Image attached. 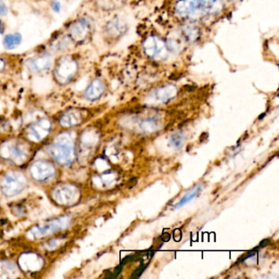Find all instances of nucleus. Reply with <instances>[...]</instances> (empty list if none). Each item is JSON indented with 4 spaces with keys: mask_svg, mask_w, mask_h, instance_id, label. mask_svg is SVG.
Segmentation results:
<instances>
[{
    "mask_svg": "<svg viewBox=\"0 0 279 279\" xmlns=\"http://www.w3.org/2000/svg\"><path fill=\"white\" fill-rule=\"evenodd\" d=\"M170 144L172 145L173 148L179 149L180 147H182L183 144V136L180 133H176L170 138Z\"/></svg>",
    "mask_w": 279,
    "mask_h": 279,
    "instance_id": "6ab92c4d",
    "label": "nucleus"
},
{
    "mask_svg": "<svg viewBox=\"0 0 279 279\" xmlns=\"http://www.w3.org/2000/svg\"><path fill=\"white\" fill-rule=\"evenodd\" d=\"M221 6L219 0H180L175 12L181 16L196 17L217 13Z\"/></svg>",
    "mask_w": 279,
    "mask_h": 279,
    "instance_id": "f03ea898",
    "label": "nucleus"
},
{
    "mask_svg": "<svg viewBox=\"0 0 279 279\" xmlns=\"http://www.w3.org/2000/svg\"><path fill=\"white\" fill-rule=\"evenodd\" d=\"M50 129L51 124L49 120L45 119L39 120L33 124L28 130L29 138L34 141H41L49 133Z\"/></svg>",
    "mask_w": 279,
    "mask_h": 279,
    "instance_id": "f8f14e48",
    "label": "nucleus"
},
{
    "mask_svg": "<svg viewBox=\"0 0 279 279\" xmlns=\"http://www.w3.org/2000/svg\"><path fill=\"white\" fill-rule=\"evenodd\" d=\"M78 196V189L71 184L58 186L52 192V197L61 205H71L76 201Z\"/></svg>",
    "mask_w": 279,
    "mask_h": 279,
    "instance_id": "6e6552de",
    "label": "nucleus"
},
{
    "mask_svg": "<svg viewBox=\"0 0 279 279\" xmlns=\"http://www.w3.org/2000/svg\"><path fill=\"white\" fill-rule=\"evenodd\" d=\"M32 177L38 181L49 180L54 175V166L49 162L39 161L34 162L30 169Z\"/></svg>",
    "mask_w": 279,
    "mask_h": 279,
    "instance_id": "9d476101",
    "label": "nucleus"
},
{
    "mask_svg": "<svg viewBox=\"0 0 279 279\" xmlns=\"http://www.w3.org/2000/svg\"><path fill=\"white\" fill-rule=\"evenodd\" d=\"M27 181L21 173L12 171L5 175L1 183V190L5 196H16L26 188Z\"/></svg>",
    "mask_w": 279,
    "mask_h": 279,
    "instance_id": "39448f33",
    "label": "nucleus"
},
{
    "mask_svg": "<svg viewBox=\"0 0 279 279\" xmlns=\"http://www.w3.org/2000/svg\"><path fill=\"white\" fill-rule=\"evenodd\" d=\"M202 185L200 184V185L197 186L195 188H193L192 190L189 191L188 193H186L185 195L183 196V198L181 199L179 202H178L177 205L175 206V209L180 208L182 206H184L186 204L188 203L189 201H192L193 198H195L197 195H198L199 193L202 190Z\"/></svg>",
    "mask_w": 279,
    "mask_h": 279,
    "instance_id": "dca6fc26",
    "label": "nucleus"
},
{
    "mask_svg": "<svg viewBox=\"0 0 279 279\" xmlns=\"http://www.w3.org/2000/svg\"><path fill=\"white\" fill-rule=\"evenodd\" d=\"M8 151L10 153V157H13V159L21 160L25 157L24 149L16 144H13L8 147Z\"/></svg>",
    "mask_w": 279,
    "mask_h": 279,
    "instance_id": "a211bd4d",
    "label": "nucleus"
},
{
    "mask_svg": "<svg viewBox=\"0 0 279 279\" xmlns=\"http://www.w3.org/2000/svg\"><path fill=\"white\" fill-rule=\"evenodd\" d=\"M166 46L158 37H148L144 42V51L151 58H164L166 54Z\"/></svg>",
    "mask_w": 279,
    "mask_h": 279,
    "instance_id": "1a4fd4ad",
    "label": "nucleus"
},
{
    "mask_svg": "<svg viewBox=\"0 0 279 279\" xmlns=\"http://www.w3.org/2000/svg\"><path fill=\"white\" fill-rule=\"evenodd\" d=\"M8 13V8L3 0H0V17L5 16Z\"/></svg>",
    "mask_w": 279,
    "mask_h": 279,
    "instance_id": "4be33fe9",
    "label": "nucleus"
},
{
    "mask_svg": "<svg viewBox=\"0 0 279 279\" xmlns=\"http://www.w3.org/2000/svg\"><path fill=\"white\" fill-rule=\"evenodd\" d=\"M7 68H8V61L6 60V58L0 56V74L6 71Z\"/></svg>",
    "mask_w": 279,
    "mask_h": 279,
    "instance_id": "5701e85b",
    "label": "nucleus"
},
{
    "mask_svg": "<svg viewBox=\"0 0 279 279\" xmlns=\"http://www.w3.org/2000/svg\"><path fill=\"white\" fill-rule=\"evenodd\" d=\"M70 223V218L68 216L61 217L58 219H52L45 222L42 225L32 228L31 233L34 238H41L44 236L52 234L67 227Z\"/></svg>",
    "mask_w": 279,
    "mask_h": 279,
    "instance_id": "0eeeda50",
    "label": "nucleus"
},
{
    "mask_svg": "<svg viewBox=\"0 0 279 279\" xmlns=\"http://www.w3.org/2000/svg\"><path fill=\"white\" fill-rule=\"evenodd\" d=\"M53 54L49 52H43L27 58L25 66L29 72L32 74L46 73L52 70L53 66Z\"/></svg>",
    "mask_w": 279,
    "mask_h": 279,
    "instance_id": "423d86ee",
    "label": "nucleus"
},
{
    "mask_svg": "<svg viewBox=\"0 0 279 279\" xmlns=\"http://www.w3.org/2000/svg\"><path fill=\"white\" fill-rule=\"evenodd\" d=\"M141 127L144 131H147V132L149 131H153L155 127H156V126H155V121L154 120H145V121H144L143 124H142Z\"/></svg>",
    "mask_w": 279,
    "mask_h": 279,
    "instance_id": "aec40b11",
    "label": "nucleus"
},
{
    "mask_svg": "<svg viewBox=\"0 0 279 279\" xmlns=\"http://www.w3.org/2000/svg\"><path fill=\"white\" fill-rule=\"evenodd\" d=\"M51 8L52 10L56 13H60L62 11V4H61L59 0H53L51 3Z\"/></svg>",
    "mask_w": 279,
    "mask_h": 279,
    "instance_id": "412c9836",
    "label": "nucleus"
},
{
    "mask_svg": "<svg viewBox=\"0 0 279 279\" xmlns=\"http://www.w3.org/2000/svg\"><path fill=\"white\" fill-rule=\"evenodd\" d=\"M79 71L80 64L76 57L70 53H63L53 63L52 77L59 85L65 86L76 78Z\"/></svg>",
    "mask_w": 279,
    "mask_h": 279,
    "instance_id": "f257e3e1",
    "label": "nucleus"
},
{
    "mask_svg": "<svg viewBox=\"0 0 279 279\" xmlns=\"http://www.w3.org/2000/svg\"><path fill=\"white\" fill-rule=\"evenodd\" d=\"M105 83L100 79H95L91 81L84 91V98L89 101H96L104 94Z\"/></svg>",
    "mask_w": 279,
    "mask_h": 279,
    "instance_id": "ddd939ff",
    "label": "nucleus"
},
{
    "mask_svg": "<svg viewBox=\"0 0 279 279\" xmlns=\"http://www.w3.org/2000/svg\"><path fill=\"white\" fill-rule=\"evenodd\" d=\"M81 120V112L76 109H71L63 114L60 119V124L65 127L77 125Z\"/></svg>",
    "mask_w": 279,
    "mask_h": 279,
    "instance_id": "4468645a",
    "label": "nucleus"
},
{
    "mask_svg": "<svg viewBox=\"0 0 279 279\" xmlns=\"http://www.w3.org/2000/svg\"><path fill=\"white\" fill-rule=\"evenodd\" d=\"M6 27L5 24L2 21V19L0 18V34H4L5 32Z\"/></svg>",
    "mask_w": 279,
    "mask_h": 279,
    "instance_id": "b1692460",
    "label": "nucleus"
},
{
    "mask_svg": "<svg viewBox=\"0 0 279 279\" xmlns=\"http://www.w3.org/2000/svg\"><path fill=\"white\" fill-rule=\"evenodd\" d=\"M73 45L74 44L71 39L68 37L65 32V33L57 34L52 40H50L49 52L52 54L53 53L63 54L67 52L68 50L70 49L71 46Z\"/></svg>",
    "mask_w": 279,
    "mask_h": 279,
    "instance_id": "9b49d317",
    "label": "nucleus"
},
{
    "mask_svg": "<svg viewBox=\"0 0 279 279\" xmlns=\"http://www.w3.org/2000/svg\"><path fill=\"white\" fill-rule=\"evenodd\" d=\"M93 31L92 22L85 16H81L71 21L66 27V34L75 45H82L89 39Z\"/></svg>",
    "mask_w": 279,
    "mask_h": 279,
    "instance_id": "20e7f679",
    "label": "nucleus"
},
{
    "mask_svg": "<svg viewBox=\"0 0 279 279\" xmlns=\"http://www.w3.org/2000/svg\"><path fill=\"white\" fill-rule=\"evenodd\" d=\"M22 42V36L18 32L10 33L3 37V46L6 50H13L19 47Z\"/></svg>",
    "mask_w": 279,
    "mask_h": 279,
    "instance_id": "2eb2a0df",
    "label": "nucleus"
},
{
    "mask_svg": "<svg viewBox=\"0 0 279 279\" xmlns=\"http://www.w3.org/2000/svg\"><path fill=\"white\" fill-rule=\"evenodd\" d=\"M124 29V25L122 22H120V20L115 19L113 21H110L109 23L107 24V33L109 35H116V34H120L121 32H123Z\"/></svg>",
    "mask_w": 279,
    "mask_h": 279,
    "instance_id": "f3484780",
    "label": "nucleus"
},
{
    "mask_svg": "<svg viewBox=\"0 0 279 279\" xmlns=\"http://www.w3.org/2000/svg\"><path fill=\"white\" fill-rule=\"evenodd\" d=\"M50 154L61 164H70L74 159L75 149L71 136L63 133L56 138L49 148Z\"/></svg>",
    "mask_w": 279,
    "mask_h": 279,
    "instance_id": "7ed1b4c3",
    "label": "nucleus"
}]
</instances>
